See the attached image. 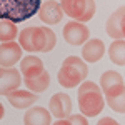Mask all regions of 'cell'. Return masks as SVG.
Listing matches in <instances>:
<instances>
[{
    "instance_id": "6da1fadb",
    "label": "cell",
    "mask_w": 125,
    "mask_h": 125,
    "mask_svg": "<svg viewBox=\"0 0 125 125\" xmlns=\"http://www.w3.org/2000/svg\"><path fill=\"white\" fill-rule=\"evenodd\" d=\"M105 107V98L100 90V87L90 82L83 80L78 85V108L80 114L85 117H97Z\"/></svg>"
},
{
    "instance_id": "9c48e42d",
    "label": "cell",
    "mask_w": 125,
    "mask_h": 125,
    "mask_svg": "<svg viewBox=\"0 0 125 125\" xmlns=\"http://www.w3.org/2000/svg\"><path fill=\"white\" fill-rule=\"evenodd\" d=\"M40 15V20L43 22V23H48V25H55L58 23L62 17H63V10L60 7V3L55 2V0H48V2H43L42 5H40L39 12H37Z\"/></svg>"
},
{
    "instance_id": "5bb4252c",
    "label": "cell",
    "mask_w": 125,
    "mask_h": 125,
    "mask_svg": "<svg viewBox=\"0 0 125 125\" xmlns=\"http://www.w3.org/2000/svg\"><path fill=\"white\" fill-rule=\"evenodd\" d=\"M20 72L23 73V78H32L40 75L42 72H45L43 68V62L35 55H29V57L20 60Z\"/></svg>"
},
{
    "instance_id": "8fae6325",
    "label": "cell",
    "mask_w": 125,
    "mask_h": 125,
    "mask_svg": "<svg viewBox=\"0 0 125 125\" xmlns=\"http://www.w3.org/2000/svg\"><path fill=\"white\" fill-rule=\"evenodd\" d=\"M105 102L114 112L125 114V85H117L112 87L110 90L104 92Z\"/></svg>"
},
{
    "instance_id": "30bf717a",
    "label": "cell",
    "mask_w": 125,
    "mask_h": 125,
    "mask_svg": "<svg viewBox=\"0 0 125 125\" xmlns=\"http://www.w3.org/2000/svg\"><path fill=\"white\" fill-rule=\"evenodd\" d=\"M105 53V43L100 39H88L82 48V58L87 63H95Z\"/></svg>"
},
{
    "instance_id": "5b68a950",
    "label": "cell",
    "mask_w": 125,
    "mask_h": 125,
    "mask_svg": "<svg viewBox=\"0 0 125 125\" xmlns=\"http://www.w3.org/2000/svg\"><path fill=\"white\" fill-rule=\"evenodd\" d=\"M63 33V39L67 43L70 45H83L87 40L90 39V30L85 23L82 22H77V20H72L68 22L67 25L62 30Z\"/></svg>"
},
{
    "instance_id": "ffe728a7",
    "label": "cell",
    "mask_w": 125,
    "mask_h": 125,
    "mask_svg": "<svg viewBox=\"0 0 125 125\" xmlns=\"http://www.w3.org/2000/svg\"><path fill=\"white\" fill-rule=\"evenodd\" d=\"M19 35V29L10 20H0V42H13Z\"/></svg>"
},
{
    "instance_id": "4fadbf2b",
    "label": "cell",
    "mask_w": 125,
    "mask_h": 125,
    "mask_svg": "<svg viewBox=\"0 0 125 125\" xmlns=\"http://www.w3.org/2000/svg\"><path fill=\"white\" fill-rule=\"evenodd\" d=\"M9 98V104L12 107H15V108H29L32 104H35L37 102V94H33V92H30V90H13L10 95H7Z\"/></svg>"
},
{
    "instance_id": "2e32d148",
    "label": "cell",
    "mask_w": 125,
    "mask_h": 125,
    "mask_svg": "<svg viewBox=\"0 0 125 125\" xmlns=\"http://www.w3.org/2000/svg\"><path fill=\"white\" fill-rule=\"evenodd\" d=\"M125 13V5L118 7V9L108 17L105 23V30H107V35L112 37L114 40H120L122 39V32H120V20H122V15Z\"/></svg>"
},
{
    "instance_id": "ba28073f",
    "label": "cell",
    "mask_w": 125,
    "mask_h": 125,
    "mask_svg": "<svg viewBox=\"0 0 125 125\" xmlns=\"http://www.w3.org/2000/svg\"><path fill=\"white\" fill-rule=\"evenodd\" d=\"M22 52L23 50L20 43H17L15 40L0 43V67H13L22 60Z\"/></svg>"
},
{
    "instance_id": "7402d4cb",
    "label": "cell",
    "mask_w": 125,
    "mask_h": 125,
    "mask_svg": "<svg viewBox=\"0 0 125 125\" xmlns=\"http://www.w3.org/2000/svg\"><path fill=\"white\" fill-rule=\"evenodd\" d=\"M67 118L70 120V124H72V125H88L87 117L82 115V114H77V115H72V114H70Z\"/></svg>"
},
{
    "instance_id": "603a6c76",
    "label": "cell",
    "mask_w": 125,
    "mask_h": 125,
    "mask_svg": "<svg viewBox=\"0 0 125 125\" xmlns=\"http://www.w3.org/2000/svg\"><path fill=\"white\" fill-rule=\"evenodd\" d=\"M97 125H120V124L117 120H114V118H110V117H104V118H100L97 122Z\"/></svg>"
},
{
    "instance_id": "9a60e30c",
    "label": "cell",
    "mask_w": 125,
    "mask_h": 125,
    "mask_svg": "<svg viewBox=\"0 0 125 125\" xmlns=\"http://www.w3.org/2000/svg\"><path fill=\"white\" fill-rule=\"evenodd\" d=\"M60 7L63 10V13H67L70 19L82 22L85 15V0H62Z\"/></svg>"
},
{
    "instance_id": "cb8c5ba5",
    "label": "cell",
    "mask_w": 125,
    "mask_h": 125,
    "mask_svg": "<svg viewBox=\"0 0 125 125\" xmlns=\"http://www.w3.org/2000/svg\"><path fill=\"white\" fill-rule=\"evenodd\" d=\"M50 125H72V124H70L68 118H57L53 124H50Z\"/></svg>"
},
{
    "instance_id": "3957f363",
    "label": "cell",
    "mask_w": 125,
    "mask_h": 125,
    "mask_svg": "<svg viewBox=\"0 0 125 125\" xmlns=\"http://www.w3.org/2000/svg\"><path fill=\"white\" fill-rule=\"evenodd\" d=\"M88 75V67L80 57H67L58 70V83L63 88H75Z\"/></svg>"
},
{
    "instance_id": "e0dca14e",
    "label": "cell",
    "mask_w": 125,
    "mask_h": 125,
    "mask_svg": "<svg viewBox=\"0 0 125 125\" xmlns=\"http://www.w3.org/2000/svg\"><path fill=\"white\" fill-rule=\"evenodd\" d=\"M23 82H25V85L29 88L30 92H33V94H42V92H45L50 85V75H48V72H42L40 75L37 77H32V78H23Z\"/></svg>"
},
{
    "instance_id": "52a82bcc",
    "label": "cell",
    "mask_w": 125,
    "mask_h": 125,
    "mask_svg": "<svg viewBox=\"0 0 125 125\" xmlns=\"http://www.w3.org/2000/svg\"><path fill=\"white\" fill-rule=\"evenodd\" d=\"M48 112L57 118H67L72 114V98L67 94H55L48 100Z\"/></svg>"
},
{
    "instance_id": "44dd1931",
    "label": "cell",
    "mask_w": 125,
    "mask_h": 125,
    "mask_svg": "<svg viewBox=\"0 0 125 125\" xmlns=\"http://www.w3.org/2000/svg\"><path fill=\"white\" fill-rule=\"evenodd\" d=\"M95 10H97L95 0H85V15H83V19H82V23H87L88 20L94 19Z\"/></svg>"
},
{
    "instance_id": "484cf974",
    "label": "cell",
    "mask_w": 125,
    "mask_h": 125,
    "mask_svg": "<svg viewBox=\"0 0 125 125\" xmlns=\"http://www.w3.org/2000/svg\"><path fill=\"white\" fill-rule=\"evenodd\" d=\"M3 114H5V108H3V105L0 104V120L3 118Z\"/></svg>"
},
{
    "instance_id": "7a4b0ae2",
    "label": "cell",
    "mask_w": 125,
    "mask_h": 125,
    "mask_svg": "<svg viewBox=\"0 0 125 125\" xmlns=\"http://www.w3.org/2000/svg\"><path fill=\"white\" fill-rule=\"evenodd\" d=\"M42 0H0V20L20 23L37 15Z\"/></svg>"
},
{
    "instance_id": "8992f818",
    "label": "cell",
    "mask_w": 125,
    "mask_h": 125,
    "mask_svg": "<svg viewBox=\"0 0 125 125\" xmlns=\"http://www.w3.org/2000/svg\"><path fill=\"white\" fill-rule=\"evenodd\" d=\"M22 83L20 72L15 67H0V95H10Z\"/></svg>"
},
{
    "instance_id": "7c38bea8",
    "label": "cell",
    "mask_w": 125,
    "mask_h": 125,
    "mask_svg": "<svg viewBox=\"0 0 125 125\" xmlns=\"http://www.w3.org/2000/svg\"><path fill=\"white\" fill-rule=\"evenodd\" d=\"M52 114L43 107H32L23 115V125H50Z\"/></svg>"
},
{
    "instance_id": "d6986e66",
    "label": "cell",
    "mask_w": 125,
    "mask_h": 125,
    "mask_svg": "<svg viewBox=\"0 0 125 125\" xmlns=\"http://www.w3.org/2000/svg\"><path fill=\"white\" fill-rule=\"evenodd\" d=\"M117 85H124V77L115 70H107L100 77V90H102V94Z\"/></svg>"
},
{
    "instance_id": "277c9868",
    "label": "cell",
    "mask_w": 125,
    "mask_h": 125,
    "mask_svg": "<svg viewBox=\"0 0 125 125\" xmlns=\"http://www.w3.org/2000/svg\"><path fill=\"white\" fill-rule=\"evenodd\" d=\"M19 43L27 52H45L47 37L42 27H27L19 33Z\"/></svg>"
},
{
    "instance_id": "ac0fdd59",
    "label": "cell",
    "mask_w": 125,
    "mask_h": 125,
    "mask_svg": "<svg viewBox=\"0 0 125 125\" xmlns=\"http://www.w3.org/2000/svg\"><path fill=\"white\" fill-rule=\"evenodd\" d=\"M108 57L115 65H125V40H114L108 47Z\"/></svg>"
},
{
    "instance_id": "d4e9b609",
    "label": "cell",
    "mask_w": 125,
    "mask_h": 125,
    "mask_svg": "<svg viewBox=\"0 0 125 125\" xmlns=\"http://www.w3.org/2000/svg\"><path fill=\"white\" fill-rule=\"evenodd\" d=\"M120 32H122V39L125 40V13L122 15V20H120Z\"/></svg>"
}]
</instances>
